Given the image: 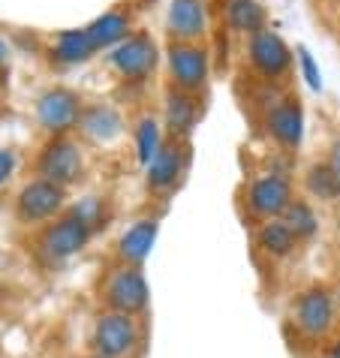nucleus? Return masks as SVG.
<instances>
[{
	"label": "nucleus",
	"instance_id": "obj_30",
	"mask_svg": "<svg viewBox=\"0 0 340 358\" xmlns=\"http://www.w3.org/2000/svg\"><path fill=\"white\" fill-rule=\"evenodd\" d=\"M334 298H337V307H340V286H337V295Z\"/></svg>",
	"mask_w": 340,
	"mask_h": 358
},
{
	"label": "nucleus",
	"instance_id": "obj_4",
	"mask_svg": "<svg viewBox=\"0 0 340 358\" xmlns=\"http://www.w3.org/2000/svg\"><path fill=\"white\" fill-rule=\"evenodd\" d=\"M334 316H337V298L323 283H313L295 295L289 320H292L295 331L304 341H323L334 328Z\"/></svg>",
	"mask_w": 340,
	"mask_h": 358
},
{
	"label": "nucleus",
	"instance_id": "obj_8",
	"mask_svg": "<svg viewBox=\"0 0 340 358\" xmlns=\"http://www.w3.org/2000/svg\"><path fill=\"white\" fill-rule=\"evenodd\" d=\"M295 202L292 184L283 175H262L247 187V208L256 220H280L286 214V208Z\"/></svg>",
	"mask_w": 340,
	"mask_h": 358
},
{
	"label": "nucleus",
	"instance_id": "obj_18",
	"mask_svg": "<svg viewBox=\"0 0 340 358\" xmlns=\"http://www.w3.org/2000/svg\"><path fill=\"white\" fill-rule=\"evenodd\" d=\"M78 130L94 142H112L115 136H121V117L108 106H91L78 117Z\"/></svg>",
	"mask_w": 340,
	"mask_h": 358
},
{
	"label": "nucleus",
	"instance_id": "obj_16",
	"mask_svg": "<svg viewBox=\"0 0 340 358\" xmlns=\"http://www.w3.org/2000/svg\"><path fill=\"white\" fill-rule=\"evenodd\" d=\"M196 124H199V99L193 94L169 87V94H166V127H169V133H172V138L184 142V138L196 130Z\"/></svg>",
	"mask_w": 340,
	"mask_h": 358
},
{
	"label": "nucleus",
	"instance_id": "obj_20",
	"mask_svg": "<svg viewBox=\"0 0 340 358\" xmlns=\"http://www.w3.org/2000/svg\"><path fill=\"white\" fill-rule=\"evenodd\" d=\"M85 31H87V36L94 39L97 48L118 45V43H124V39L129 36V15L112 9V13H106V15H99L97 22H91Z\"/></svg>",
	"mask_w": 340,
	"mask_h": 358
},
{
	"label": "nucleus",
	"instance_id": "obj_14",
	"mask_svg": "<svg viewBox=\"0 0 340 358\" xmlns=\"http://www.w3.org/2000/svg\"><path fill=\"white\" fill-rule=\"evenodd\" d=\"M184 169H187V148H184V142L172 138L169 145L160 148V154L151 160V166H148V190L169 193L181 181Z\"/></svg>",
	"mask_w": 340,
	"mask_h": 358
},
{
	"label": "nucleus",
	"instance_id": "obj_10",
	"mask_svg": "<svg viewBox=\"0 0 340 358\" xmlns=\"http://www.w3.org/2000/svg\"><path fill=\"white\" fill-rule=\"evenodd\" d=\"M108 64H112L124 78L139 82V78H145L157 64V43L151 39V34H145V31L129 34L124 43H118L112 48Z\"/></svg>",
	"mask_w": 340,
	"mask_h": 358
},
{
	"label": "nucleus",
	"instance_id": "obj_24",
	"mask_svg": "<svg viewBox=\"0 0 340 358\" xmlns=\"http://www.w3.org/2000/svg\"><path fill=\"white\" fill-rule=\"evenodd\" d=\"M160 148H163V142H160V124L154 121V117H142L139 127H136V154H139V163L151 166V160L160 154Z\"/></svg>",
	"mask_w": 340,
	"mask_h": 358
},
{
	"label": "nucleus",
	"instance_id": "obj_1",
	"mask_svg": "<svg viewBox=\"0 0 340 358\" xmlns=\"http://www.w3.org/2000/svg\"><path fill=\"white\" fill-rule=\"evenodd\" d=\"M94 358H142L145 355V325L142 316L99 313L87 337Z\"/></svg>",
	"mask_w": 340,
	"mask_h": 358
},
{
	"label": "nucleus",
	"instance_id": "obj_31",
	"mask_svg": "<svg viewBox=\"0 0 340 358\" xmlns=\"http://www.w3.org/2000/svg\"><path fill=\"white\" fill-rule=\"evenodd\" d=\"M148 3H154V0H148Z\"/></svg>",
	"mask_w": 340,
	"mask_h": 358
},
{
	"label": "nucleus",
	"instance_id": "obj_29",
	"mask_svg": "<svg viewBox=\"0 0 340 358\" xmlns=\"http://www.w3.org/2000/svg\"><path fill=\"white\" fill-rule=\"evenodd\" d=\"M3 61H6V45L0 43V64H3Z\"/></svg>",
	"mask_w": 340,
	"mask_h": 358
},
{
	"label": "nucleus",
	"instance_id": "obj_6",
	"mask_svg": "<svg viewBox=\"0 0 340 358\" xmlns=\"http://www.w3.org/2000/svg\"><path fill=\"white\" fill-rule=\"evenodd\" d=\"M64 205H66V187L36 178V181L24 184L15 199V220L24 226H36L43 220H52Z\"/></svg>",
	"mask_w": 340,
	"mask_h": 358
},
{
	"label": "nucleus",
	"instance_id": "obj_32",
	"mask_svg": "<svg viewBox=\"0 0 340 358\" xmlns=\"http://www.w3.org/2000/svg\"><path fill=\"white\" fill-rule=\"evenodd\" d=\"M87 358H94V355H87Z\"/></svg>",
	"mask_w": 340,
	"mask_h": 358
},
{
	"label": "nucleus",
	"instance_id": "obj_22",
	"mask_svg": "<svg viewBox=\"0 0 340 358\" xmlns=\"http://www.w3.org/2000/svg\"><path fill=\"white\" fill-rule=\"evenodd\" d=\"M94 52H97V45H94V39L87 36V31H61V34H57L55 61L78 64V61H87Z\"/></svg>",
	"mask_w": 340,
	"mask_h": 358
},
{
	"label": "nucleus",
	"instance_id": "obj_19",
	"mask_svg": "<svg viewBox=\"0 0 340 358\" xmlns=\"http://www.w3.org/2000/svg\"><path fill=\"white\" fill-rule=\"evenodd\" d=\"M226 24L235 34L253 36L265 31V9L259 0H226Z\"/></svg>",
	"mask_w": 340,
	"mask_h": 358
},
{
	"label": "nucleus",
	"instance_id": "obj_28",
	"mask_svg": "<svg viewBox=\"0 0 340 358\" xmlns=\"http://www.w3.org/2000/svg\"><path fill=\"white\" fill-rule=\"evenodd\" d=\"M328 358H340V341L332 346V355H328Z\"/></svg>",
	"mask_w": 340,
	"mask_h": 358
},
{
	"label": "nucleus",
	"instance_id": "obj_23",
	"mask_svg": "<svg viewBox=\"0 0 340 358\" xmlns=\"http://www.w3.org/2000/svg\"><path fill=\"white\" fill-rule=\"evenodd\" d=\"M280 220H283L289 229H292L298 241H302V238H313L316 229H319V217H316L313 208L304 202V199H295V202L286 208V214L280 217Z\"/></svg>",
	"mask_w": 340,
	"mask_h": 358
},
{
	"label": "nucleus",
	"instance_id": "obj_5",
	"mask_svg": "<svg viewBox=\"0 0 340 358\" xmlns=\"http://www.w3.org/2000/svg\"><path fill=\"white\" fill-rule=\"evenodd\" d=\"M169 64V78H172L175 91L184 94H202L211 76V57H208L205 45H193V43H172L166 55Z\"/></svg>",
	"mask_w": 340,
	"mask_h": 358
},
{
	"label": "nucleus",
	"instance_id": "obj_2",
	"mask_svg": "<svg viewBox=\"0 0 340 358\" xmlns=\"http://www.w3.org/2000/svg\"><path fill=\"white\" fill-rule=\"evenodd\" d=\"M99 304L106 313L145 316L151 307V286H148L142 268L118 265L103 277L99 286Z\"/></svg>",
	"mask_w": 340,
	"mask_h": 358
},
{
	"label": "nucleus",
	"instance_id": "obj_3",
	"mask_svg": "<svg viewBox=\"0 0 340 358\" xmlns=\"http://www.w3.org/2000/svg\"><path fill=\"white\" fill-rule=\"evenodd\" d=\"M91 235H94V226L69 211L64 217H57L55 223H48L43 232L36 235L34 247L48 265H57V262L73 259L76 253H82L87 241H91Z\"/></svg>",
	"mask_w": 340,
	"mask_h": 358
},
{
	"label": "nucleus",
	"instance_id": "obj_21",
	"mask_svg": "<svg viewBox=\"0 0 340 358\" xmlns=\"http://www.w3.org/2000/svg\"><path fill=\"white\" fill-rule=\"evenodd\" d=\"M304 187L319 202H337L340 199V169H334L328 160L313 163L304 175Z\"/></svg>",
	"mask_w": 340,
	"mask_h": 358
},
{
	"label": "nucleus",
	"instance_id": "obj_11",
	"mask_svg": "<svg viewBox=\"0 0 340 358\" xmlns=\"http://www.w3.org/2000/svg\"><path fill=\"white\" fill-rule=\"evenodd\" d=\"M265 130L274 138L280 148H289L295 151L304 138V112L302 103L295 96H283L274 99L271 106L265 108Z\"/></svg>",
	"mask_w": 340,
	"mask_h": 358
},
{
	"label": "nucleus",
	"instance_id": "obj_12",
	"mask_svg": "<svg viewBox=\"0 0 340 358\" xmlns=\"http://www.w3.org/2000/svg\"><path fill=\"white\" fill-rule=\"evenodd\" d=\"M166 31L172 43L199 45L208 36V6L205 0H172L166 15Z\"/></svg>",
	"mask_w": 340,
	"mask_h": 358
},
{
	"label": "nucleus",
	"instance_id": "obj_25",
	"mask_svg": "<svg viewBox=\"0 0 340 358\" xmlns=\"http://www.w3.org/2000/svg\"><path fill=\"white\" fill-rule=\"evenodd\" d=\"M298 66H302L304 82L313 87V91H323V73H319V66H316V61H313V55H310L304 45H298Z\"/></svg>",
	"mask_w": 340,
	"mask_h": 358
},
{
	"label": "nucleus",
	"instance_id": "obj_27",
	"mask_svg": "<svg viewBox=\"0 0 340 358\" xmlns=\"http://www.w3.org/2000/svg\"><path fill=\"white\" fill-rule=\"evenodd\" d=\"M328 163H332L334 169H340V142L332 145V154H328Z\"/></svg>",
	"mask_w": 340,
	"mask_h": 358
},
{
	"label": "nucleus",
	"instance_id": "obj_7",
	"mask_svg": "<svg viewBox=\"0 0 340 358\" xmlns=\"http://www.w3.org/2000/svg\"><path fill=\"white\" fill-rule=\"evenodd\" d=\"M247 61L265 82H277L292 66V48L283 43V36L274 34L271 27L247 36Z\"/></svg>",
	"mask_w": 340,
	"mask_h": 358
},
{
	"label": "nucleus",
	"instance_id": "obj_15",
	"mask_svg": "<svg viewBox=\"0 0 340 358\" xmlns=\"http://www.w3.org/2000/svg\"><path fill=\"white\" fill-rule=\"evenodd\" d=\"M157 232H160V223L157 220H139L127 229V232L118 238L115 244V256L121 265H133V268H142V262L151 256V247L157 241Z\"/></svg>",
	"mask_w": 340,
	"mask_h": 358
},
{
	"label": "nucleus",
	"instance_id": "obj_13",
	"mask_svg": "<svg viewBox=\"0 0 340 358\" xmlns=\"http://www.w3.org/2000/svg\"><path fill=\"white\" fill-rule=\"evenodd\" d=\"M82 117V106H78V96L66 87H55L39 96L36 103V121L45 127L48 133H64L73 124H78Z\"/></svg>",
	"mask_w": 340,
	"mask_h": 358
},
{
	"label": "nucleus",
	"instance_id": "obj_26",
	"mask_svg": "<svg viewBox=\"0 0 340 358\" xmlns=\"http://www.w3.org/2000/svg\"><path fill=\"white\" fill-rule=\"evenodd\" d=\"M15 172V151H0V184L9 181V175Z\"/></svg>",
	"mask_w": 340,
	"mask_h": 358
},
{
	"label": "nucleus",
	"instance_id": "obj_9",
	"mask_svg": "<svg viewBox=\"0 0 340 358\" xmlns=\"http://www.w3.org/2000/svg\"><path fill=\"white\" fill-rule=\"evenodd\" d=\"M36 172H39V178L55 181L61 187L76 184L78 178H82V154H78V145L64 136L52 138V142L43 148V154H39Z\"/></svg>",
	"mask_w": 340,
	"mask_h": 358
},
{
	"label": "nucleus",
	"instance_id": "obj_17",
	"mask_svg": "<svg viewBox=\"0 0 340 358\" xmlns=\"http://www.w3.org/2000/svg\"><path fill=\"white\" fill-rule=\"evenodd\" d=\"M295 244H298V238L283 220H268L256 229V247L268 259H286L295 250Z\"/></svg>",
	"mask_w": 340,
	"mask_h": 358
}]
</instances>
